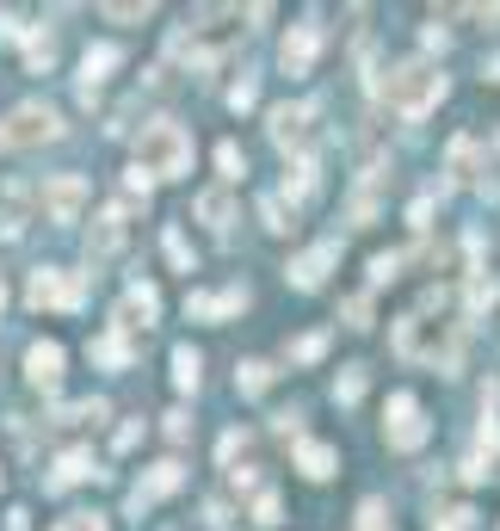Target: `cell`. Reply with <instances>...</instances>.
<instances>
[{
    "label": "cell",
    "instance_id": "cell-1",
    "mask_svg": "<svg viewBox=\"0 0 500 531\" xmlns=\"http://www.w3.org/2000/svg\"><path fill=\"white\" fill-rule=\"evenodd\" d=\"M136 173H142V180H180V173H192V136H186V124H173V118L142 124V136H136Z\"/></svg>",
    "mask_w": 500,
    "mask_h": 531
},
{
    "label": "cell",
    "instance_id": "cell-2",
    "mask_svg": "<svg viewBox=\"0 0 500 531\" xmlns=\"http://www.w3.org/2000/svg\"><path fill=\"white\" fill-rule=\"evenodd\" d=\"M383 99L396 105L402 118H426L445 99V75H439V68H426V62H402V68H389Z\"/></svg>",
    "mask_w": 500,
    "mask_h": 531
},
{
    "label": "cell",
    "instance_id": "cell-3",
    "mask_svg": "<svg viewBox=\"0 0 500 531\" xmlns=\"http://www.w3.org/2000/svg\"><path fill=\"white\" fill-rule=\"evenodd\" d=\"M396 352L402 359H426L439 371H457V322H420V315H402L396 322Z\"/></svg>",
    "mask_w": 500,
    "mask_h": 531
},
{
    "label": "cell",
    "instance_id": "cell-4",
    "mask_svg": "<svg viewBox=\"0 0 500 531\" xmlns=\"http://www.w3.org/2000/svg\"><path fill=\"white\" fill-rule=\"evenodd\" d=\"M62 136V118H56V105H19V112L0 124V149H38V143H56Z\"/></svg>",
    "mask_w": 500,
    "mask_h": 531
},
{
    "label": "cell",
    "instance_id": "cell-5",
    "mask_svg": "<svg viewBox=\"0 0 500 531\" xmlns=\"http://www.w3.org/2000/svg\"><path fill=\"white\" fill-rule=\"evenodd\" d=\"M426 408L408 396V389H396V396H389V408H383V439H389V451H420L426 445Z\"/></svg>",
    "mask_w": 500,
    "mask_h": 531
},
{
    "label": "cell",
    "instance_id": "cell-6",
    "mask_svg": "<svg viewBox=\"0 0 500 531\" xmlns=\"http://www.w3.org/2000/svg\"><path fill=\"white\" fill-rule=\"evenodd\" d=\"M25 297H31V309H75V303L87 297V278L68 272V266H38Z\"/></svg>",
    "mask_w": 500,
    "mask_h": 531
},
{
    "label": "cell",
    "instance_id": "cell-7",
    "mask_svg": "<svg viewBox=\"0 0 500 531\" xmlns=\"http://www.w3.org/2000/svg\"><path fill=\"white\" fill-rule=\"evenodd\" d=\"M81 204H87V180H81V173H50V180H44V210L56 223H75Z\"/></svg>",
    "mask_w": 500,
    "mask_h": 531
},
{
    "label": "cell",
    "instance_id": "cell-8",
    "mask_svg": "<svg viewBox=\"0 0 500 531\" xmlns=\"http://www.w3.org/2000/svg\"><path fill=\"white\" fill-rule=\"evenodd\" d=\"M247 309V291L241 285H223V291H186V315L192 322H229V315Z\"/></svg>",
    "mask_w": 500,
    "mask_h": 531
},
{
    "label": "cell",
    "instance_id": "cell-9",
    "mask_svg": "<svg viewBox=\"0 0 500 531\" xmlns=\"http://www.w3.org/2000/svg\"><path fill=\"white\" fill-rule=\"evenodd\" d=\"M334 260H340V241H315V247H309V254H297L291 266H284V278H291V285H297V291H315V285H321V278H328V272H334Z\"/></svg>",
    "mask_w": 500,
    "mask_h": 531
},
{
    "label": "cell",
    "instance_id": "cell-10",
    "mask_svg": "<svg viewBox=\"0 0 500 531\" xmlns=\"http://www.w3.org/2000/svg\"><path fill=\"white\" fill-rule=\"evenodd\" d=\"M315 50H321V25H291L284 44H278V68H284V75H309Z\"/></svg>",
    "mask_w": 500,
    "mask_h": 531
},
{
    "label": "cell",
    "instance_id": "cell-11",
    "mask_svg": "<svg viewBox=\"0 0 500 531\" xmlns=\"http://www.w3.org/2000/svg\"><path fill=\"white\" fill-rule=\"evenodd\" d=\"M155 315H161V291L155 285H130L124 303H118V315H112V328L118 334H136V328H149Z\"/></svg>",
    "mask_w": 500,
    "mask_h": 531
},
{
    "label": "cell",
    "instance_id": "cell-12",
    "mask_svg": "<svg viewBox=\"0 0 500 531\" xmlns=\"http://www.w3.org/2000/svg\"><path fill=\"white\" fill-rule=\"evenodd\" d=\"M180 482H186V470L173 464V457H167V464H155L149 476H142V482L130 488V513H142V507H155L161 494H173V488H180Z\"/></svg>",
    "mask_w": 500,
    "mask_h": 531
},
{
    "label": "cell",
    "instance_id": "cell-13",
    "mask_svg": "<svg viewBox=\"0 0 500 531\" xmlns=\"http://www.w3.org/2000/svg\"><path fill=\"white\" fill-rule=\"evenodd\" d=\"M309 124H315V105H272V143L278 149H303Z\"/></svg>",
    "mask_w": 500,
    "mask_h": 531
},
{
    "label": "cell",
    "instance_id": "cell-14",
    "mask_svg": "<svg viewBox=\"0 0 500 531\" xmlns=\"http://www.w3.org/2000/svg\"><path fill=\"white\" fill-rule=\"evenodd\" d=\"M118 247H124V210H118V204H105L99 217H93V235H87V254H93V260H112Z\"/></svg>",
    "mask_w": 500,
    "mask_h": 531
},
{
    "label": "cell",
    "instance_id": "cell-15",
    "mask_svg": "<svg viewBox=\"0 0 500 531\" xmlns=\"http://www.w3.org/2000/svg\"><path fill=\"white\" fill-rule=\"evenodd\" d=\"M25 377L38 383V389H56V383H62V346H56V340H31V352H25Z\"/></svg>",
    "mask_w": 500,
    "mask_h": 531
},
{
    "label": "cell",
    "instance_id": "cell-16",
    "mask_svg": "<svg viewBox=\"0 0 500 531\" xmlns=\"http://www.w3.org/2000/svg\"><path fill=\"white\" fill-rule=\"evenodd\" d=\"M87 359H93V365H105V371H124V365L136 359V340L112 328V334H99V340L87 346Z\"/></svg>",
    "mask_w": 500,
    "mask_h": 531
},
{
    "label": "cell",
    "instance_id": "cell-17",
    "mask_svg": "<svg viewBox=\"0 0 500 531\" xmlns=\"http://www.w3.org/2000/svg\"><path fill=\"white\" fill-rule=\"evenodd\" d=\"M334 464H340V451H334V445H321V439H297V470H303L309 482H328V476H334Z\"/></svg>",
    "mask_w": 500,
    "mask_h": 531
},
{
    "label": "cell",
    "instance_id": "cell-18",
    "mask_svg": "<svg viewBox=\"0 0 500 531\" xmlns=\"http://www.w3.org/2000/svg\"><path fill=\"white\" fill-rule=\"evenodd\" d=\"M315 186H321V161H315V155H297L291 173H284V198L303 204V198H315Z\"/></svg>",
    "mask_w": 500,
    "mask_h": 531
},
{
    "label": "cell",
    "instance_id": "cell-19",
    "mask_svg": "<svg viewBox=\"0 0 500 531\" xmlns=\"http://www.w3.org/2000/svg\"><path fill=\"white\" fill-rule=\"evenodd\" d=\"M87 476H99L93 451H62V457H56V470H50V488H75V482H87Z\"/></svg>",
    "mask_w": 500,
    "mask_h": 531
},
{
    "label": "cell",
    "instance_id": "cell-20",
    "mask_svg": "<svg viewBox=\"0 0 500 531\" xmlns=\"http://www.w3.org/2000/svg\"><path fill=\"white\" fill-rule=\"evenodd\" d=\"M124 56H118V44H93L87 56H81V93H93L105 75H112V68H118Z\"/></svg>",
    "mask_w": 500,
    "mask_h": 531
},
{
    "label": "cell",
    "instance_id": "cell-21",
    "mask_svg": "<svg viewBox=\"0 0 500 531\" xmlns=\"http://www.w3.org/2000/svg\"><path fill=\"white\" fill-rule=\"evenodd\" d=\"M25 223H31V186H7V210H0V235H7V241H19V235H25Z\"/></svg>",
    "mask_w": 500,
    "mask_h": 531
},
{
    "label": "cell",
    "instance_id": "cell-22",
    "mask_svg": "<svg viewBox=\"0 0 500 531\" xmlns=\"http://www.w3.org/2000/svg\"><path fill=\"white\" fill-rule=\"evenodd\" d=\"M272 377H278V371H272L266 359H241V365H235V389H241V396H266Z\"/></svg>",
    "mask_w": 500,
    "mask_h": 531
},
{
    "label": "cell",
    "instance_id": "cell-23",
    "mask_svg": "<svg viewBox=\"0 0 500 531\" xmlns=\"http://www.w3.org/2000/svg\"><path fill=\"white\" fill-rule=\"evenodd\" d=\"M50 62H56V38H50L44 25H31L25 31V68H31V75H44Z\"/></svg>",
    "mask_w": 500,
    "mask_h": 531
},
{
    "label": "cell",
    "instance_id": "cell-24",
    "mask_svg": "<svg viewBox=\"0 0 500 531\" xmlns=\"http://www.w3.org/2000/svg\"><path fill=\"white\" fill-rule=\"evenodd\" d=\"M198 217L223 235V229L235 223V198H229V192H198Z\"/></svg>",
    "mask_w": 500,
    "mask_h": 531
},
{
    "label": "cell",
    "instance_id": "cell-25",
    "mask_svg": "<svg viewBox=\"0 0 500 531\" xmlns=\"http://www.w3.org/2000/svg\"><path fill=\"white\" fill-rule=\"evenodd\" d=\"M198 377H204V359L192 346H173V383L180 389H198Z\"/></svg>",
    "mask_w": 500,
    "mask_h": 531
},
{
    "label": "cell",
    "instance_id": "cell-26",
    "mask_svg": "<svg viewBox=\"0 0 500 531\" xmlns=\"http://www.w3.org/2000/svg\"><path fill=\"white\" fill-rule=\"evenodd\" d=\"M105 414H112V408H105L99 396H87V402H68V408H62L56 420H62V427H81V420H93V427H99V420H105Z\"/></svg>",
    "mask_w": 500,
    "mask_h": 531
},
{
    "label": "cell",
    "instance_id": "cell-27",
    "mask_svg": "<svg viewBox=\"0 0 500 531\" xmlns=\"http://www.w3.org/2000/svg\"><path fill=\"white\" fill-rule=\"evenodd\" d=\"M365 383H371V377H365V365H346V371H340V383H334V396H340V402H359V396H365Z\"/></svg>",
    "mask_w": 500,
    "mask_h": 531
},
{
    "label": "cell",
    "instance_id": "cell-28",
    "mask_svg": "<svg viewBox=\"0 0 500 531\" xmlns=\"http://www.w3.org/2000/svg\"><path fill=\"white\" fill-rule=\"evenodd\" d=\"M494 303H500V285L476 272V278H470V315H482V309H494Z\"/></svg>",
    "mask_w": 500,
    "mask_h": 531
},
{
    "label": "cell",
    "instance_id": "cell-29",
    "mask_svg": "<svg viewBox=\"0 0 500 531\" xmlns=\"http://www.w3.org/2000/svg\"><path fill=\"white\" fill-rule=\"evenodd\" d=\"M167 260L180 266V272H198V260H192V247H186V235H180V229H167Z\"/></svg>",
    "mask_w": 500,
    "mask_h": 531
},
{
    "label": "cell",
    "instance_id": "cell-30",
    "mask_svg": "<svg viewBox=\"0 0 500 531\" xmlns=\"http://www.w3.org/2000/svg\"><path fill=\"white\" fill-rule=\"evenodd\" d=\"M260 223H266L272 235H284V229H291V210H284L278 198H260Z\"/></svg>",
    "mask_w": 500,
    "mask_h": 531
},
{
    "label": "cell",
    "instance_id": "cell-31",
    "mask_svg": "<svg viewBox=\"0 0 500 531\" xmlns=\"http://www.w3.org/2000/svg\"><path fill=\"white\" fill-rule=\"evenodd\" d=\"M359 531H396V525H389V507L383 501H365L359 507Z\"/></svg>",
    "mask_w": 500,
    "mask_h": 531
},
{
    "label": "cell",
    "instance_id": "cell-32",
    "mask_svg": "<svg viewBox=\"0 0 500 531\" xmlns=\"http://www.w3.org/2000/svg\"><path fill=\"white\" fill-rule=\"evenodd\" d=\"M56 531H112V525H105V513H68L56 519Z\"/></svg>",
    "mask_w": 500,
    "mask_h": 531
},
{
    "label": "cell",
    "instance_id": "cell-33",
    "mask_svg": "<svg viewBox=\"0 0 500 531\" xmlns=\"http://www.w3.org/2000/svg\"><path fill=\"white\" fill-rule=\"evenodd\" d=\"M470 519H476L470 507H445V513L433 519V531H470Z\"/></svg>",
    "mask_w": 500,
    "mask_h": 531
},
{
    "label": "cell",
    "instance_id": "cell-34",
    "mask_svg": "<svg viewBox=\"0 0 500 531\" xmlns=\"http://www.w3.org/2000/svg\"><path fill=\"white\" fill-rule=\"evenodd\" d=\"M470 161H476V143H470V136H457V143H451V173H457V180L470 173Z\"/></svg>",
    "mask_w": 500,
    "mask_h": 531
},
{
    "label": "cell",
    "instance_id": "cell-35",
    "mask_svg": "<svg viewBox=\"0 0 500 531\" xmlns=\"http://www.w3.org/2000/svg\"><path fill=\"white\" fill-rule=\"evenodd\" d=\"M217 167H223V180H241V173H247V161H241V149H235V143H223V149H217Z\"/></svg>",
    "mask_w": 500,
    "mask_h": 531
},
{
    "label": "cell",
    "instance_id": "cell-36",
    "mask_svg": "<svg viewBox=\"0 0 500 531\" xmlns=\"http://www.w3.org/2000/svg\"><path fill=\"white\" fill-rule=\"evenodd\" d=\"M396 272H402V254H377V260H371V285H389Z\"/></svg>",
    "mask_w": 500,
    "mask_h": 531
},
{
    "label": "cell",
    "instance_id": "cell-37",
    "mask_svg": "<svg viewBox=\"0 0 500 531\" xmlns=\"http://www.w3.org/2000/svg\"><path fill=\"white\" fill-rule=\"evenodd\" d=\"M346 328H371V297H346Z\"/></svg>",
    "mask_w": 500,
    "mask_h": 531
},
{
    "label": "cell",
    "instance_id": "cell-38",
    "mask_svg": "<svg viewBox=\"0 0 500 531\" xmlns=\"http://www.w3.org/2000/svg\"><path fill=\"white\" fill-rule=\"evenodd\" d=\"M328 352V334H303L297 346H291V359H321Z\"/></svg>",
    "mask_w": 500,
    "mask_h": 531
},
{
    "label": "cell",
    "instance_id": "cell-39",
    "mask_svg": "<svg viewBox=\"0 0 500 531\" xmlns=\"http://www.w3.org/2000/svg\"><path fill=\"white\" fill-rule=\"evenodd\" d=\"M254 99H260V81H235V87H229V105H235V112H247Z\"/></svg>",
    "mask_w": 500,
    "mask_h": 531
},
{
    "label": "cell",
    "instance_id": "cell-40",
    "mask_svg": "<svg viewBox=\"0 0 500 531\" xmlns=\"http://www.w3.org/2000/svg\"><path fill=\"white\" fill-rule=\"evenodd\" d=\"M272 427H278L284 439H303V414H297V408H284V414H272Z\"/></svg>",
    "mask_w": 500,
    "mask_h": 531
},
{
    "label": "cell",
    "instance_id": "cell-41",
    "mask_svg": "<svg viewBox=\"0 0 500 531\" xmlns=\"http://www.w3.org/2000/svg\"><path fill=\"white\" fill-rule=\"evenodd\" d=\"M254 525H278V494H260L254 501Z\"/></svg>",
    "mask_w": 500,
    "mask_h": 531
},
{
    "label": "cell",
    "instance_id": "cell-42",
    "mask_svg": "<svg viewBox=\"0 0 500 531\" xmlns=\"http://www.w3.org/2000/svg\"><path fill=\"white\" fill-rule=\"evenodd\" d=\"M155 7H105V19H118V25H136V19H149Z\"/></svg>",
    "mask_w": 500,
    "mask_h": 531
},
{
    "label": "cell",
    "instance_id": "cell-43",
    "mask_svg": "<svg viewBox=\"0 0 500 531\" xmlns=\"http://www.w3.org/2000/svg\"><path fill=\"white\" fill-rule=\"evenodd\" d=\"M142 439V420H124V427H118V451H130Z\"/></svg>",
    "mask_w": 500,
    "mask_h": 531
},
{
    "label": "cell",
    "instance_id": "cell-44",
    "mask_svg": "<svg viewBox=\"0 0 500 531\" xmlns=\"http://www.w3.org/2000/svg\"><path fill=\"white\" fill-rule=\"evenodd\" d=\"M0 303H7V285H0Z\"/></svg>",
    "mask_w": 500,
    "mask_h": 531
}]
</instances>
